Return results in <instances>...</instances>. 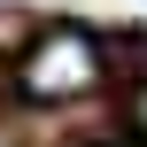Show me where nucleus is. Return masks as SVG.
Segmentation results:
<instances>
[{
    "mask_svg": "<svg viewBox=\"0 0 147 147\" xmlns=\"http://www.w3.org/2000/svg\"><path fill=\"white\" fill-rule=\"evenodd\" d=\"M124 124H132V132H140V140H147V78H140V85H132V93H124Z\"/></svg>",
    "mask_w": 147,
    "mask_h": 147,
    "instance_id": "obj_2",
    "label": "nucleus"
},
{
    "mask_svg": "<svg viewBox=\"0 0 147 147\" xmlns=\"http://www.w3.org/2000/svg\"><path fill=\"white\" fill-rule=\"evenodd\" d=\"M101 85H109V47L78 23H47L16 54V101H31V109H78Z\"/></svg>",
    "mask_w": 147,
    "mask_h": 147,
    "instance_id": "obj_1",
    "label": "nucleus"
}]
</instances>
